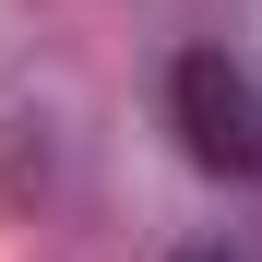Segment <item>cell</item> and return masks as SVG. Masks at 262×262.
I'll return each mask as SVG.
<instances>
[{
	"label": "cell",
	"instance_id": "obj_1",
	"mask_svg": "<svg viewBox=\"0 0 262 262\" xmlns=\"http://www.w3.org/2000/svg\"><path fill=\"white\" fill-rule=\"evenodd\" d=\"M167 131H179V155L203 179H262V83H250V60L179 48L167 60Z\"/></svg>",
	"mask_w": 262,
	"mask_h": 262
},
{
	"label": "cell",
	"instance_id": "obj_2",
	"mask_svg": "<svg viewBox=\"0 0 262 262\" xmlns=\"http://www.w3.org/2000/svg\"><path fill=\"white\" fill-rule=\"evenodd\" d=\"M167 262H262L250 238H191V250H167Z\"/></svg>",
	"mask_w": 262,
	"mask_h": 262
}]
</instances>
